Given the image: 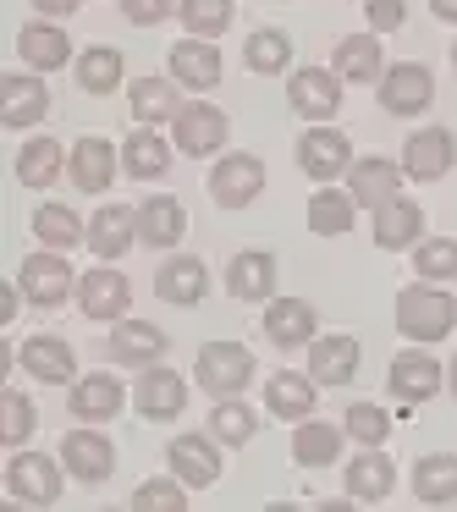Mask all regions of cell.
I'll list each match as a JSON object with an SVG mask.
<instances>
[{"mask_svg": "<svg viewBox=\"0 0 457 512\" xmlns=\"http://www.w3.org/2000/svg\"><path fill=\"white\" fill-rule=\"evenodd\" d=\"M452 325H457V303L435 281L397 292V331L408 342H441V336H452Z\"/></svg>", "mask_w": 457, "mask_h": 512, "instance_id": "6da1fadb", "label": "cell"}, {"mask_svg": "<svg viewBox=\"0 0 457 512\" xmlns=\"http://www.w3.org/2000/svg\"><path fill=\"white\" fill-rule=\"evenodd\" d=\"M193 380H199V391H210L215 402L243 397L248 380H254V353H248L243 342H204L199 358H193Z\"/></svg>", "mask_w": 457, "mask_h": 512, "instance_id": "7a4b0ae2", "label": "cell"}, {"mask_svg": "<svg viewBox=\"0 0 457 512\" xmlns=\"http://www.w3.org/2000/svg\"><path fill=\"white\" fill-rule=\"evenodd\" d=\"M226 138H232V122H226V111L210 105V100H188L177 111V122H171V144H177V155H188V160L221 155Z\"/></svg>", "mask_w": 457, "mask_h": 512, "instance_id": "3957f363", "label": "cell"}, {"mask_svg": "<svg viewBox=\"0 0 457 512\" xmlns=\"http://www.w3.org/2000/svg\"><path fill=\"white\" fill-rule=\"evenodd\" d=\"M17 287H23V298L34 303V309H61L67 298H78V276H72V265L61 259V248L28 254L23 265H17Z\"/></svg>", "mask_w": 457, "mask_h": 512, "instance_id": "277c9868", "label": "cell"}, {"mask_svg": "<svg viewBox=\"0 0 457 512\" xmlns=\"http://www.w3.org/2000/svg\"><path fill=\"white\" fill-rule=\"evenodd\" d=\"M61 474H67V463L17 446L12 463H6V496L23 501V507H56L61 501Z\"/></svg>", "mask_w": 457, "mask_h": 512, "instance_id": "5b68a950", "label": "cell"}, {"mask_svg": "<svg viewBox=\"0 0 457 512\" xmlns=\"http://www.w3.org/2000/svg\"><path fill=\"white\" fill-rule=\"evenodd\" d=\"M380 111L386 116H424L435 105V72L424 67V61H397V67L380 72Z\"/></svg>", "mask_w": 457, "mask_h": 512, "instance_id": "8992f818", "label": "cell"}, {"mask_svg": "<svg viewBox=\"0 0 457 512\" xmlns=\"http://www.w3.org/2000/svg\"><path fill=\"white\" fill-rule=\"evenodd\" d=\"M259 193H265V160L259 155L232 149V155H221L210 166V199L221 204V210H248Z\"/></svg>", "mask_w": 457, "mask_h": 512, "instance_id": "52a82bcc", "label": "cell"}, {"mask_svg": "<svg viewBox=\"0 0 457 512\" xmlns=\"http://www.w3.org/2000/svg\"><path fill=\"white\" fill-rule=\"evenodd\" d=\"M287 105L303 116V122L325 127L336 111H342V78L331 67H298L287 72Z\"/></svg>", "mask_w": 457, "mask_h": 512, "instance_id": "ba28073f", "label": "cell"}, {"mask_svg": "<svg viewBox=\"0 0 457 512\" xmlns=\"http://www.w3.org/2000/svg\"><path fill=\"white\" fill-rule=\"evenodd\" d=\"M61 463H67V474L78 485H105L116 474V446L94 424H78V430L61 435Z\"/></svg>", "mask_w": 457, "mask_h": 512, "instance_id": "9c48e42d", "label": "cell"}, {"mask_svg": "<svg viewBox=\"0 0 457 512\" xmlns=\"http://www.w3.org/2000/svg\"><path fill=\"white\" fill-rule=\"evenodd\" d=\"M133 408L144 413L149 424H171L182 408H188V380L166 364H149L138 369V386H133Z\"/></svg>", "mask_w": 457, "mask_h": 512, "instance_id": "30bf717a", "label": "cell"}, {"mask_svg": "<svg viewBox=\"0 0 457 512\" xmlns=\"http://www.w3.org/2000/svg\"><path fill=\"white\" fill-rule=\"evenodd\" d=\"M127 303H133V287H127V276L111 265H94L89 276L78 281V314L94 325H116L127 314Z\"/></svg>", "mask_w": 457, "mask_h": 512, "instance_id": "8fae6325", "label": "cell"}, {"mask_svg": "<svg viewBox=\"0 0 457 512\" xmlns=\"http://www.w3.org/2000/svg\"><path fill=\"white\" fill-rule=\"evenodd\" d=\"M452 166H457L452 127H419V133H408V144H402V171H408L413 182H441Z\"/></svg>", "mask_w": 457, "mask_h": 512, "instance_id": "7c38bea8", "label": "cell"}, {"mask_svg": "<svg viewBox=\"0 0 457 512\" xmlns=\"http://www.w3.org/2000/svg\"><path fill=\"white\" fill-rule=\"evenodd\" d=\"M50 116V89L39 72H12V78H0V127H39Z\"/></svg>", "mask_w": 457, "mask_h": 512, "instance_id": "4fadbf2b", "label": "cell"}, {"mask_svg": "<svg viewBox=\"0 0 457 512\" xmlns=\"http://www.w3.org/2000/svg\"><path fill=\"white\" fill-rule=\"evenodd\" d=\"M17 364H23L39 386H72V380H78V353H72V342L67 336H50V331L28 336V342L17 347Z\"/></svg>", "mask_w": 457, "mask_h": 512, "instance_id": "5bb4252c", "label": "cell"}, {"mask_svg": "<svg viewBox=\"0 0 457 512\" xmlns=\"http://www.w3.org/2000/svg\"><path fill=\"white\" fill-rule=\"evenodd\" d=\"M166 468L188 490L215 485L221 479V441L215 435H177V441H166Z\"/></svg>", "mask_w": 457, "mask_h": 512, "instance_id": "9a60e30c", "label": "cell"}, {"mask_svg": "<svg viewBox=\"0 0 457 512\" xmlns=\"http://www.w3.org/2000/svg\"><path fill=\"white\" fill-rule=\"evenodd\" d=\"M298 171L314 182H331V177H347V166H353V144H347V133H336V127H314V133L298 138Z\"/></svg>", "mask_w": 457, "mask_h": 512, "instance_id": "2e32d148", "label": "cell"}, {"mask_svg": "<svg viewBox=\"0 0 457 512\" xmlns=\"http://www.w3.org/2000/svg\"><path fill=\"white\" fill-rule=\"evenodd\" d=\"M116 166H122V155H116L111 138H100V133H83L67 155V177L78 193H105L116 182Z\"/></svg>", "mask_w": 457, "mask_h": 512, "instance_id": "e0dca14e", "label": "cell"}, {"mask_svg": "<svg viewBox=\"0 0 457 512\" xmlns=\"http://www.w3.org/2000/svg\"><path fill=\"white\" fill-rule=\"evenodd\" d=\"M402 177H408V171H402L397 160L364 155V160L347 166V193L358 199V210H380V204H391L402 193Z\"/></svg>", "mask_w": 457, "mask_h": 512, "instance_id": "ac0fdd59", "label": "cell"}, {"mask_svg": "<svg viewBox=\"0 0 457 512\" xmlns=\"http://www.w3.org/2000/svg\"><path fill=\"white\" fill-rule=\"evenodd\" d=\"M204 292H210V270L193 254H171L166 265L155 270V298L171 303V309H199Z\"/></svg>", "mask_w": 457, "mask_h": 512, "instance_id": "d6986e66", "label": "cell"}, {"mask_svg": "<svg viewBox=\"0 0 457 512\" xmlns=\"http://www.w3.org/2000/svg\"><path fill=\"white\" fill-rule=\"evenodd\" d=\"M105 353H111L122 369H149V364H160V353H166V331L149 325V320H127V314H122V320L111 325Z\"/></svg>", "mask_w": 457, "mask_h": 512, "instance_id": "ffe728a7", "label": "cell"}, {"mask_svg": "<svg viewBox=\"0 0 457 512\" xmlns=\"http://www.w3.org/2000/svg\"><path fill=\"white\" fill-rule=\"evenodd\" d=\"M72 419L78 424H105L127 408V386L116 375H78L72 380V397H67Z\"/></svg>", "mask_w": 457, "mask_h": 512, "instance_id": "44dd1931", "label": "cell"}, {"mask_svg": "<svg viewBox=\"0 0 457 512\" xmlns=\"http://www.w3.org/2000/svg\"><path fill=\"white\" fill-rule=\"evenodd\" d=\"M276 254H265V248H243V254L226 265V292L243 303H270L276 298Z\"/></svg>", "mask_w": 457, "mask_h": 512, "instance_id": "7402d4cb", "label": "cell"}, {"mask_svg": "<svg viewBox=\"0 0 457 512\" xmlns=\"http://www.w3.org/2000/svg\"><path fill=\"white\" fill-rule=\"evenodd\" d=\"M314 391H320L314 375L276 369V375L265 380V413H276V419H287V424H303V419H314V402H320Z\"/></svg>", "mask_w": 457, "mask_h": 512, "instance_id": "603a6c76", "label": "cell"}, {"mask_svg": "<svg viewBox=\"0 0 457 512\" xmlns=\"http://www.w3.org/2000/svg\"><path fill=\"white\" fill-rule=\"evenodd\" d=\"M17 56H23L28 67L39 72V78L78 61V56H72V39L61 34L56 23H45V17H39V23H28V28H17Z\"/></svg>", "mask_w": 457, "mask_h": 512, "instance_id": "cb8c5ba5", "label": "cell"}, {"mask_svg": "<svg viewBox=\"0 0 457 512\" xmlns=\"http://www.w3.org/2000/svg\"><path fill=\"white\" fill-rule=\"evenodd\" d=\"M358 364H364V347L353 336H314L309 342V375L320 386H347L358 375Z\"/></svg>", "mask_w": 457, "mask_h": 512, "instance_id": "d4e9b609", "label": "cell"}, {"mask_svg": "<svg viewBox=\"0 0 457 512\" xmlns=\"http://www.w3.org/2000/svg\"><path fill=\"white\" fill-rule=\"evenodd\" d=\"M424 243V210L413 199H391L375 210V248H386V254H402V248H419Z\"/></svg>", "mask_w": 457, "mask_h": 512, "instance_id": "484cf974", "label": "cell"}, {"mask_svg": "<svg viewBox=\"0 0 457 512\" xmlns=\"http://www.w3.org/2000/svg\"><path fill=\"white\" fill-rule=\"evenodd\" d=\"M391 485H397V463H391L380 446H364V452L347 463V501H386Z\"/></svg>", "mask_w": 457, "mask_h": 512, "instance_id": "4316f807", "label": "cell"}, {"mask_svg": "<svg viewBox=\"0 0 457 512\" xmlns=\"http://www.w3.org/2000/svg\"><path fill=\"white\" fill-rule=\"evenodd\" d=\"M386 386H391V397H402V402L419 408L424 397L441 391V364H435L430 353H397L391 369H386Z\"/></svg>", "mask_w": 457, "mask_h": 512, "instance_id": "83f0119b", "label": "cell"}, {"mask_svg": "<svg viewBox=\"0 0 457 512\" xmlns=\"http://www.w3.org/2000/svg\"><path fill=\"white\" fill-rule=\"evenodd\" d=\"M138 237H144L149 248H177L182 237H188V210H182V199L155 193V199L138 204Z\"/></svg>", "mask_w": 457, "mask_h": 512, "instance_id": "f1b7e54d", "label": "cell"}, {"mask_svg": "<svg viewBox=\"0 0 457 512\" xmlns=\"http://www.w3.org/2000/svg\"><path fill=\"white\" fill-rule=\"evenodd\" d=\"M166 67H171V78H177L182 89H215V83H221V50L188 34L182 45H171Z\"/></svg>", "mask_w": 457, "mask_h": 512, "instance_id": "f546056e", "label": "cell"}, {"mask_svg": "<svg viewBox=\"0 0 457 512\" xmlns=\"http://www.w3.org/2000/svg\"><path fill=\"white\" fill-rule=\"evenodd\" d=\"M314 325H320V320H314V309L303 298H270L265 303V336L276 347H287V353L314 342Z\"/></svg>", "mask_w": 457, "mask_h": 512, "instance_id": "4dcf8cb0", "label": "cell"}, {"mask_svg": "<svg viewBox=\"0 0 457 512\" xmlns=\"http://www.w3.org/2000/svg\"><path fill=\"white\" fill-rule=\"evenodd\" d=\"M413 496L424 507H452L457 501V452H424L413 463Z\"/></svg>", "mask_w": 457, "mask_h": 512, "instance_id": "1f68e13d", "label": "cell"}, {"mask_svg": "<svg viewBox=\"0 0 457 512\" xmlns=\"http://www.w3.org/2000/svg\"><path fill=\"white\" fill-rule=\"evenodd\" d=\"M336 78L342 83H380L386 72V56H380V39L375 34H347L336 39Z\"/></svg>", "mask_w": 457, "mask_h": 512, "instance_id": "d6a6232c", "label": "cell"}, {"mask_svg": "<svg viewBox=\"0 0 457 512\" xmlns=\"http://www.w3.org/2000/svg\"><path fill=\"white\" fill-rule=\"evenodd\" d=\"M133 237H138V210H127V204H105L89 221V248L100 259H122L133 248Z\"/></svg>", "mask_w": 457, "mask_h": 512, "instance_id": "836d02e7", "label": "cell"}, {"mask_svg": "<svg viewBox=\"0 0 457 512\" xmlns=\"http://www.w3.org/2000/svg\"><path fill=\"white\" fill-rule=\"evenodd\" d=\"M177 89H182L177 78H138L133 89H127V105H133L138 127H155V122H177V111H182Z\"/></svg>", "mask_w": 457, "mask_h": 512, "instance_id": "e575fe53", "label": "cell"}, {"mask_svg": "<svg viewBox=\"0 0 457 512\" xmlns=\"http://www.w3.org/2000/svg\"><path fill=\"white\" fill-rule=\"evenodd\" d=\"M342 435L347 430H336V424H325V419H303L298 430H292V463L298 468H331L336 457H342Z\"/></svg>", "mask_w": 457, "mask_h": 512, "instance_id": "d590c367", "label": "cell"}, {"mask_svg": "<svg viewBox=\"0 0 457 512\" xmlns=\"http://www.w3.org/2000/svg\"><path fill=\"white\" fill-rule=\"evenodd\" d=\"M56 177H67V149L50 133L28 138V144L17 149V182H23V188H50Z\"/></svg>", "mask_w": 457, "mask_h": 512, "instance_id": "8d00e7d4", "label": "cell"}, {"mask_svg": "<svg viewBox=\"0 0 457 512\" xmlns=\"http://www.w3.org/2000/svg\"><path fill=\"white\" fill-rule=\"evenodd\" d=\"M122 171L133 182H155V177H166L171 171V144L160 133H127V144H122Z\"/></svg>", "mask_w": 457, "mask_h": 512, "instance_id": "74e56055", "label": "cell"}, {"mask_svg": "<svg viewBox=\"0 0 457 512\" xmlns=\"http://www.w3.org/2000/svg\"><path fill=\"white\" fill-rule=\"evenodd\" d=\"M122 50L116 45H89L78 61H72V72H78V89L83 94H116L122 89Z\"/></svg>", "mask_w": 457, "mask_h": 512, "instance_id": "f35d334b", "label": "cell"}, {"mask_svg": "<svg viewBox=\"0 0 457 512\" xmlns=\"http://www.w3.org/2000/svg\"><path fill=\"white\" fill-rule=\"evenodd\" d=\"M353 221H358V199H353V193L325 188V182H320V193L309 199V232L314 237H342V232H353Z\"/></svg>", "mask_w": 457, "mask_h": 512, "instance_id": "ab89813d", "label": "cell"}, {"mask_svg": "<svg viewBox=\"0 0 457 512\" xmlns=\"http://www.w3.org/2000/svg\"><path fill=\"white\" fill-rule=\"evenodd\" d=\"M28 226H34L39 248H78V243H89V226H83L67 204H39Z\"/></svg>", "mask_w": 457, "mask_h": 512, "instance_id": "60d3db41", "label": "cell"}, {"mask_svg": "<svg viewBox=\"0 0 457 512\" xmlns=\"http://www.w3.org/2000/svg\"><path fill=\"white\" fill-rule=\"evenodd\" d=\"M243 61L248 72H259V78H276V72L292 67V39L281 34V28H254L243 45Z\"/></svg>", "mask_w": 457, "mask_h": 512, "instance_id": "b9f144b4", "label": "cell"}, {"mask_svg": "<svg viewBox=\"0 0 457 512\" xmlns=\"http://www.w3.org/2000/svg\"><path fill=\"white\" fill-rule=\"evenodd\" d=\"M254 430H259V413L248 408L243 397H221L210 408V435L221 446H248V441H254Z\"/></svg>", "mask_w": 457, "mask_h": 512, "instance_id": "7bdbcfd3", "label": "cell"}, {"mask_svg": "<svg viewBox=\"0 0 457 512\" xmlns=\"http://www.w3.org/2000/svg\"><path fill=\"white\" fill-rule=\"evenodd\" d=\"M177 17H182V28H188L193 39H215V34L232 28L237 0H177Z\"/></svg>", "mask_w": 457, "mask_h": 512, "instance_id": "ee69618b", "label": "cell"}, {"mask_svg": "<svg viewBox=\"0 0 457 512\" xmlns=\"http://www.w3.org/2000/svg\"><path fill=\"white\" fill-rule=\"evenodd\" d=\"M413 270H419V281H457V237H424L419 248H413Z\"/></svg>", "mask_w": 457, "mask_h": 512, "instance_id": "f6af8a7d", "label": "cell"}, {"mask_svg": "<svg viewBox=\"0 0 457 512\" xmlns=\"http://www.w3.org/2000/svg\"><path fill=\"white\" fill-rule=\"evenodd\" d=\"M342 430L353 435L358 446H380L391 435V413L380 408V402H347V413H342Z\"/></svg>", "mask_w": 457, "mask_h": 512, "instance_id": "bcb514c9", "label": "cell"}, {"mask_svg": "<svg viewBox=\"0 0 457 512\" xmlns=\"http://www.w3.org/2000/svg\"><path fill=\"white\" fill-rule=\"evenodd\" d=\"M28 435H34V402L23 397V391H0V441L6 446H23Z\"/></svg>", "mask_w": 457, "mask_h": 512, "instance_id": "7dc6e473", "label": "cell"}, {"mask_svg": "<svg viewBox=\"0 0 457 512\" xmlns=\"http://www.w3.org/2000/svg\"><path fill=\"white\" fill-rule=\"evenodd\" d=\"M133 507L138 512H182L188 507V485H182L177 474L171 479H144V485L133 490Z\"/></svg>", "mask_w": 457, "mask_h": 512, "instance_id": "c3c4849f", "label": "cell"}, {"mask_svg": "<svg viewBox=\"0 0 457 512\" xmlns=\"http://www.w3.org/2000/svg\"><path fill=\"white\" fill-rule=\"evenodd\" d=\"M369 12V34H397L408 23V0H364Z\"/></svg>", "mask_w": 457, "mask_h": 512, "instance_id": "681fc988", "label": "cell"}, {"mask_svg": "<svg viewBox=\"0 0 457 512\" xmlns=\"http://www.w3.org/2000/svg\"><path fill=\"white\" fill-rule=\"evenodd\" d=\"M171 12H177V0H122V17L133 28H155V23H166Z\"/></svg>", "mask_w": 457, "mask_h": 512, "instance_id": "f907efd6", "label": "cell"}, {"mask_svg": "<svg viewBox=\"0 0 457 512\" xmlns=\"http://www.w3.org/2000/svg\"><path fill=\"white\" fill-rule=\"evenodd\" d=\"M78 6H83V0H34V12H39V17H72Z\"/></svg>", "mask_w": 457, "mask_h": 512, "instance_id": "816d5d0a", "label": "cell"}, {"mask_svg": "<svg viewBox=\"0 0 457 512\" xmlns=\"http://www.w3.org/2000/svg\"><path fill=\"white\" fill-rule=\"evenodd\" d=\"M17 298H23V287H0V320H17Z\"/></svg>", "mask_w": 457, "mask_h": 512, "instance_id": "f5cc1de1", "label": "cell"}, {"mask_svg": "<svg viewBox=\"0 0 457 512\" xmlns=\"http://www.w3.org/2000/svg\"><path fill=\"white\" fill-rule=\"evenodd\" d=\"M430 12L441 17V23H457V0H430Z\"/></svg>", "mask_w": 457, "mask_h": 512, "instance_id": "db71d44e", "label": "cell"}, {"mask_svg": "<svg viewBox=\"0 0 457 512\" xmlns=\"http://www.w3.org/2000/svg\"><path fill=\"white\" fill-rule=\"evenodd\" d=\"M452 397H457V358H452Z\"/></svg>", "mask_w": 457, "mask_h": 512, "instance_id": "11a10c76", "label": "cell"}, {"mask_svg": "<svg viewBox=\"0 0 457 512\" xmlns=\"http://www.w3.org/2000/svg\"><path fill=\"white\" fill-rule=\"evenodd\" d=\"M452 67H457V45H452Z\"/></svg>", "mask_w": 457, "mask_h": 512, "instance_id": "9f6ffc18", "label": "cell"}]
</instances>
